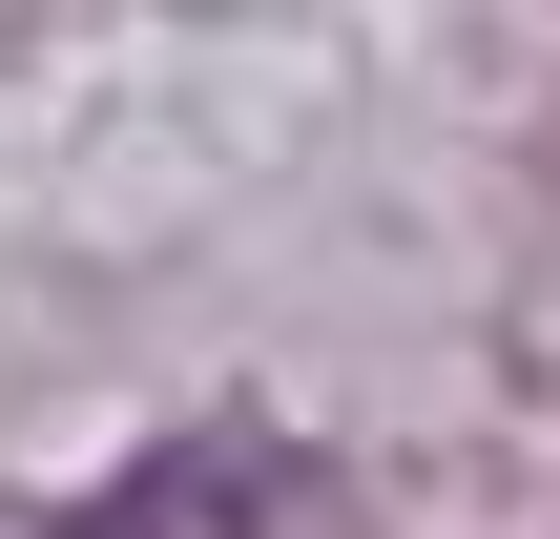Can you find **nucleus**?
Returning a JSON list of instances; mask_svg holds the SVG:
<instances>
[{"label":"nucleus","mask_w":560,"mask_h":539,"mask_svg":"<svg viewBox=\"0 0 560 539\" xmlns=\"http://www.w3.org/2000/svg\"><path fill=\"white\" fill-rule=\"evenodd\" d=\"M42 539H291V457H249V436H187V457H125L83 519Z\"/></svg>","instance_id":"nucleus-1"}]
</instances>
